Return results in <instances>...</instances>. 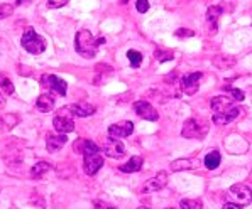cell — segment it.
I'll return each mask as SVG.
<instances>
[{
    "mask_svg": "<svg viewBox=\"0 0 252 209\" xmlns=\"http://www.w3.org/2000/svg\"><path fill=\"white\" fill-rule=\"evenodd\" d=\"M228 192H230V196L237 201L239 206H247V204H251L252 191L246 184H234L230 189H228Z\"/></svg>",
    "mask_w": 252,
    "mask_h": 209,
    "instance_id": "obj_8",
    "label": "cell"
},
{
    "mask_svg": "<svg viewBox=\"0 0 252 209\" xmlns=\"http://www.w3.org/2000/svg\"><path fill=\"white\" fill-rule=\"evenodd\" d=\"M203 78L201 73H189V75H185L181 78V90H183L186 95H195L200 88V79Z\"/></svg>",
    "mask_w": 252,
    "mask_h": 209,
    "instance_id": "obj_10",
    "label": "cell"
},
{
    "mask_svg": "<svg viewBox=\"0 0 252 209\" xmlns=\"http://www.w3.org/2000/svg\"><path fill=\"white\" fill-rule=\"evenodd\" d=\"M103 154L110 158H122L126 154V147L119 138H107L103 144Z\"/></svg>",
    "mask_w": 252,
    "mask_h": 209,
    "instance_id": "obj_12",
    "label": "cell"
},
{
    "mask_svg": "<svg viewBox=\"0 0 252 209\" xmlns=\"http://www.w3.org/2000/svg\"><path fill=\"white\" fill-rule=\"evenodd\" d=\"M132 108L135 113H137V117H141L142 120H147V122H158L159 120V113H158V110L149 102L139 100V102H135L132 104Z\"/></svg>",
    "mask_w": 252,
    "mask_h": 209,
    "instance_id": "obj_5",
    "label": "cell"
},
{
    "mask_svg": "<svg viewBox=\"0 0 252 209\" xmlns=\"http://www.w3.org/2000/svg\"><path fill=\"white\" fill-rule=\"evenodd\" d=\"M36 106L39 111H44V113H48V111L53 110L54 106V98L51 95H41L39 98H37L36 102Z\"/></svg>",
    "mask_w": 252,
    "mask_h": 209,
    "instance_id": "obj_22",
    "label": "cell"
},
{
    "mask_svg": "<svg viewBox=\"0 0 252 209\" xmlns=\"http://www.w3.org/2000/svg\"><path fill=\"white\" fill-rule=\"evenodd\" d=\"M93 209H117L112 204H107V203H95L93 204Z\"/></svg>",
    "mask_w": 252,
    "mask_h": 209,
    "instance_id": "obj_34",
    "label": "cell"
},
{
    "mask_svg": "<svg viewBox=\"0 0 252 209\" xmlns=\"http://www.w3.org/2000/svg\"><path fill=\"white\" fill-rule=\"evenodd\" d=\"M142 164H144L142 157L135 156V157H130V160H127L124 165H119V170H120V172H126V174L139 172V170L142 169Z\"/></svg>",
    "mask_w": 252,
    "mask_h": 209,
    "instance_id": "obj_19",
    "label": "cell"
},
{
    "mask_svg": "<svg viewBox=\"0 0 252 209\" xmlns=\"http://www.w3.org/2000/svg\"><path fill=\"white\" fill-rule=\"evenodd\" d=\"M0 90L5 93V95H12V93H14V84H12V81L7 78V76L3 75V73H0Z\"/></svg>",
    "mask_w": 252,
    "mask_h": 209,
    "instance_id": "obj_24",
    "label": "cell"
},
{
    "mask_svg": "<svg viewBox=\"0 0 252 209\" xmlns=\"http://www.w3.org/2000/svg\"><path fill=\"white\" fill-rule=\"evenodd\" d=\"M102 44H105V37H98V39H96L90 30H87V29L80 30V32L76 34V37H75L76 52L81 54L83 57H88V59L95 56L96 51H98V48Z\"/></svg>",
    "mask_w": 252,
    "mask_h": 209,
    "instance_id": "obj_2",
    "label": "cell"
},
{
    "mask_svg": "<svg viewBox=\"0 0 252 209\" xmlns=\"http://www.w3.org/2000/svg\"><path fill=\"white\" fill-rule=\"evenodd\" d=\"M166 184H168V172L161 170V172H158V176L147 179V183L142 185V192H144V194L158 192V191H161V189H164Z\"/></svg>",
    "mask_w": 252,
    "mask_h": 209,
    "instance_id": "obj_7",
    "label": "cell"
},
{
    "mask_svg": "<svg viewBox=\"0 0 252 209\" xmlns=\"http://www.w3.org/2000/svg\"><path fill=\"white\" fill-rule=\"evenodd\" d=\"M174 36L176 37H193L195 36V32L189 29H178L176 32H174Z\"/></svg>",
    "mask_w": 252,
    "mask_h": 209,
    "instance_id": "obj_33",
    "label": "cell"
},
{
    "mask_svg": "<svg viewBox=\"0 0 252 209\" xmlns=\"http://www.w3.org/2000/svg\"><path fill=\"white\" fill-rule=\"evenodd\" d=\"M210 106H212L213 115L222 113V111H225V110H228V108L234 106V100L227 95H219V96H215V98H212Z\"/></svg>",
    "mask_w": 252,
    "mask_h": 209,
    "instance_id": "obj_15",
    "label": "cell"
},
{
    "mask_svg": "<svg viewBox=\"0 0 252 209\" xmlns=\"http://www.w3.org/2000/svg\"><path fill=\"white\" fill-rule=\"evenodd\" d=\"M66 3H69L68 0H48V9H60V7H64Z\"/></svg>",
    "mask_w": 252,
    "mask_h": 209,
    "instance_id": "obj_31",
    "label": "cell"
},
{
    "mask_svg": "<svg viewBox=\"0 0 252 209\" xmlns=\"http://www.w3.org/2000/svg\"><path fill=\"white\" fill-rule=\"evenodd\" d=\"M168 209H173V208H168Z\"/></svg>",
    "mask_w": 252,
    "mask_h": 209,
    "instance_id": "obj_38",
    "label": "cell"
},
{
    "mask_svg": "<svg viewBox=\"0 0 252 209\" xmlns=\"http://www.w3.org/2000/svg\"><path fill=\"white\" fill-rule=\"evenodd\" d=\"M2 123L7 127V129H12V127H15L19 123V117L14 113H5L2 117Z\"/></svg>",
    "mask_w": 252,
    "mask_h": 209,
    "instance_id": "obj_27",
    "label": "cell"
},
{
    "mask_svg": "<svg viewBox=\"0 0 252 209\" xmlns=\"http://www.w3.org/2000/svg\"><path fill=\"white\" fill-rule=\"evenodd\" d=\"M135 7H137V10L141 14H144V12H147V10H149V2H147V0H139V2H135Z\"/></svg>",
    "mask_w": 252,
    "mask_h": 209,
    "instance_id": "obj_32",
    "label": "cell"
},
{
    "mask_svg": "<svg viewBox=\"0 0 252 209\" xmlns=\"http://www.w3.org/2000/svg\"><path fill=\"white\" fill-rule=\"evenodd\" d=\"M222 209H242V206H239V204H234V203H225Z\"/></svg>",
    "mask_w": 252,
    "mask_h": 209,
    "instance_id": "obj_35",
    "label": "cell"
},
{
    "mask_svg": "<svg viewBox=\"0 0 252 209\" xmlns=\"http://www.w3.org/2000/svg\"><path fill=\"white\" fill-rule=\"evenodd\" d=\"M127 57H129L130 66H132V68H135V69H137L139 66L142 64V59H144V57H142V54L139 52V51H134V49H130V51L127 52Z\"/></svg>",
    "mask_w": 252,
    "mask_h": 209,
    "instance_id": "obj_25",
    "label": "cell"
},
{
    "mask_svg": "<svg viewBox=\"0 0 252 209\" xmlns=\"http://www.w3.org/2000/svg\"><path fill=\"white\" fill-rule=\"evenodd\" d=\"M76 154H83V169L88 176H95L103 165V157L100 154V149L93 140L88 138H78L73 145Z\"/></svg>",
    "mask_w": 252,
    "mask_h": 209,
    "instance_id": "obj_1",
    "label": "cell"
},
{
    "mask_svg": "<svg viewBox=\"0 0 252 209\" xmlns=\"http://www.w3.org/2000/svg\"><path fill=\"white\" fill-rule=\"evenodd\" d=\"M223 12V9L220 5H212V7H208V10H207V34L208 36H215L217 34V29H219V17L222 15Z\"/></svg>",
    "mask_w": 252,
    "mask_h": 209,
    "instance_id": "obj_11",
    "label": "cell"
},
{
    "mask_svg": "<svg viewBox=\"0 0 252 209\" xmlns=\"http://www.w3.org/2000/svg\"><path fill=\"white\" fill-rule=\"evenodd\" d=\"M200 167V158H178L171 162L173 172H181V170H193Z\"/></svg>",
    "mask_w": 252,
    "mask_h": 209,
    "instance_id": "obj_18",
    "label": "cell"
},
{
    "mask_svg": "<svg viewBox=\"0 0 252 209\" xmlns=\"http://www.w3.org/2000/svg\"><path fill=\"white\" fill-rule=\"evenodd\" d=\"M154 56H156V59L159 61V63H164V61H173V51H164V49H156V52H154Z\"/></svg>",
    "mask_w": 252,
    "mask_h": 209,
    "instance_id": "obj_28",
    "label": "cell"
},
{
    "mask_svg": "<svg viewBox=\"0 0 252 209\" xmlns=\"http://www.w3.org/2000/svg\"><path fill=\"white\" fill-rule=\"evenodd\" d=\"M66 142H68L66 135L48 133V137H46V149H48V152H58V150L66 145Z\"/></svg>",
    "mask_w": 252,
    "mask_h": 209,
    "instance_id": "obj_17",
    "label": "cell"
},
{
    "mask_svg": "<svg viewBox=\"0 0 252 209\" xmlns=\"http://www.w3.org/2000/svg\"><path fill=\"white\" fill-rule=\"evenodd\" d=\"M208 133V122L203 118H188L183 125L181 135L189 140H201Z\"/></svg>",
    "mask_w": 252,
    "mask_h": 209,
    "instance_id": "obj_3",
    "label": "cell"
},
{
    "mask_svg": "<svg viewBox=\"0 0 252 209\" xmlns=\"http://www.w3.org/2000/svg\"><path fill=\"white\" fill-rule=\"evenodd\" d=\"M134 131V123L129 120H124V122L114 123V125L108 127V137L110 138H126L129 137Z\"/></svg>",
    "mask_w": 252,
    "mask_h": 209,
    "instance_id": "obj_9",
    "label": "cell"
},
{
    "mask_svg": "<svg viewBox=\"0 0 252 209\" xmlns=\"http://www.w3.org/2000/svg\"><path fill=\"white\" fill-rule=\"evenodd\" d=\"M137 209H149V208H137Z\"/></svg>",
    "mask_w": 252,
    "mask_h": 209,
    "instance_id": "obj_37",
    "label": "cell"
},
{
    "mask_svg": "<svg viewBox=\"0 0 252 209\" xmlns=\"http://www.w3.org/2000/svg\"><path fill=\"white\" fill-rule=\"evenodd\" d=\"M41 83H42V86L49 88V90H53L54 93H58L60 96L66 95V90H68L66 81H63L61 78H58L56 75H42Z\"/></svg>",
    "mask_w": 252,
    "mask_h": 209,
    "instance_id": "obj_6",
    "label": "cell"
},
{
    "mask_svg": "<svg viewBox=\"0 0 252 209\" xmlns=\"http://www.w3.org/2000/svg\"><path fill=\"white\" fill-rule=\"evenodd\" d=\"M49 170H51V164H48V162H37V164L31 169V176H32V179H41Z\"/></svg>",
    "mask_w": 252,
    "mask_h": 209,
    "instance_id": "obj_23",
    "label": "cell"
},
{
    "mask_svg": "<svg viewBox=\"0 0 252 209\" xmlns=\"http://www.w3.org/2000/svg\"><path fill=\"white\" fill-rule=\"evenodd\" d=\"M96 108L93 106V104L87 103V102H80V103H73L66 106V111H69L71 115H75V117H80V118H85V117H92L93 113H95Z\"/></svg>",
    "mask_w": 252,
    "mask_h": 209,
    "instance_id": "obj_13",
    "label": "cell"
},
{
    "mask_svg": "<svg viewBox=\"0 0 252 209\" xmlns=\"http://www.w3.org/2000/svg\"><path fill=\"white\" fill-rule=\"evenodd\" d=\"M53 125H54V130L60 131V133H63V135L75 130V122H73L69 117H66L64 113L56 115L54 120H53Z\"/></svg>",
    "mask_w": 252,
    "mask_h": 209,
    "instance_id": "obj_16",
    "label": "cell"
},
{
    "mask_svg": "<svg viewBox=\"0 0 252 209\" xmlns=\"http://www.w3.org/2000/svg\"><path fill=\"white\" fill-rule=\"evenodd\" d=\"M220 160H222V157H220L219 150H212V152H208L207 156H205L203 164L208 170H215L220 165Z\"/></svg>",
    "mask_w": 252,
    "mask_h": 209,
    "instance_id": "obj_21",
    "label": "cell"
},
{
    "mask_svg": "<svg viewBox=\"0 0 252 209\" xmlns=\"http://www.w3.org/2000/svg\"><path fill=\"white\" fill-rule=\"evenodd\" d=\"M181 209H203L201 199H183L180 203Z\"/></svg>",
    "mask_w": 252,
    "mask_h": 209,
    "instance_id": "obj_26",
    "label": "cell"
},
{
    "mask_svg": "<svg viewBox=\"0 0 252 209\" xmlns=\"http://www.w3.org/2000/svg\"><path fill=\"white\" fill-rule=\"evenodd\" d=\"M240 111H242V110H240L239 106H232V108H228V110L222 111V113L213 115L212 122L215 123V125H227V123L234 122V120L239 117Z\"/></svg>",
    "mask_w": 252,
    "mask_h": 209,
    "instance_id": "obj_14",
    "label": "cell"
},
{
    "mask_svg": "<svg viewBox=\"0 0 252 209\" xmlns=\"http://www.w3.org/2000/svg\"><path fill=\"white\" fill-rule=\"evenodd\" d=\"M225 90L230 93V98L234 102H244L246 100V95H244L242 90H237V88H225Z\"/></svg>",
    "mask_w": 252,
    "mask_h": 209,
    "instance_id": "obj_29",
    "label": "cell"
},
{
    "mask_svg": "<svg viewBox=\"0 0 252 209\" xmlns=\"http://www.w3.org/2000/svg\"><path fill=\"white\" fill-rule=\"evenodd\" d=\"M21 44H22V48L31 54H41L46 49V41L42 39L39 34H36V30H34L32 27L24 30Z\"/></svg>",
    "mask_w": 252,
    "mask_h": 209,
    "instance_id": "obj_4",
    "label": "cell"
},
{
    "mask_svg": "<svg viewBox=\"0 0 252 209\" xmlns=\"http://www.w3.org/2000/svg\"><path fill=\"white\" fill-rule=\"evenodd\" d=\"M14 7L10 3H0V19H5L12 14Z\"/></svg>",
    "mask_w": 252,
    "mask_h": 209,
    "instance_id": "obj_30",
    "label": "cell"
},
{
    "mask_svg": "<svg viewBox=\"0 0 252 209\" xmlns=\"http://www.w3.org/2000/svg\"><path fill=\"white\" fill-rule=\"evenodd\" d=\"M3 106H5V98H3V96L0 95V110H2Z\"/></svg>",
    "mask_w": 252,
    "mask_h": 209,
    "instance_id": "obj_36",
    "label": "cell"
},
{
    "mask_svg": "<svg viewBox=\"0 0 252 209\" xmlns=\"http://www.w3.org/2000/svg\"><path fill=\"white\" fill-rule=\"evenodd\" d=\"M212 63H213V66H217L219 69H228V68H232V66L237 63V59H235V57H232V56H222V54H217V56H213Z\"/></svg>",
    "mask_w": 252,
    "mask_h": 209,
    "instance_id": "obj_20",
    "label": "cell"
}]
</instances>
